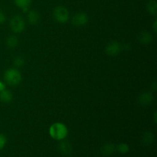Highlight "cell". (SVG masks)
Listing matches in <instances>:
<instances>
[{"label": "cell", "instance_id": "obj_1", "mask_svg": "<svg viewBox=\"0 0 157 157\" xmlns=\"http://www.w3.org/2000/svg\"><path fill=\"white\" fill-rule=\"evenodd\" d=\"M68 130L67 127L61 123H55L49 128L51 137L55 140H62L67 136Z\"/></svg>", "mask_w": 157, "mask_h": 157}, {"label": "cell", "instance_id": "obj_2", "mask_svg": "<svg viewBox=\"0 0 157 157\" xmlns=\"http://www.w3.org/2000/svg\"><path fill=\"white\" fill-rule=\"evenodd\" d=\"M21 75L16 68H9L4 74V80L11 86H16L21 81Z\"/></svg>", "mask_w": 157, "mask_h": 157}, {"label": "cell", "instance_id": "obj_3", "mask_svg": "<svg viewBox=\"0 0 157 157\" xmlns=\"http://www.w3.org/2000/svg\"><path fill=\"white\" fill-rule=\"evenodd\" d=\"M53 15L55 19L58 22L64 24L68 21L69 12L64 6H57L54 9Z\"/></svg>", "mask_w": 157, "mask_h": 157}, {"label": "cell", "instance_id": "obj_4", "mask_svg": "<svg viewBox=\"0 0 157 157\" xmlns=\"http://www.w3.org/2000/svg\"><path fill=\"white\" fill-rule=\"evenodd\" d=\"M9 25H10L11 29L14 32H15V33H21V32H22L24 31L25 27L24 19L19 15H14L11 18Z\"/></svg>", "mask_w": 157, "mask_h": 157}, {"label": "cell", "instance_id": "obj_5", "mask_svg": "<svg viewBox=\"0 0 157 157\" xmlns=\"http://www.w3.org/2000/svg\"><path fill=\"white\" fill-rule=\"evenodd\" d=\"M121 50V46L119 42L113 41L109 43L105 48V52L110 56H116L120 53Z\"/></svg>", "mask_w": 157, "mask_h": 157}, {"label": "cell", "instance_id": "obj_6", "mask_svg": "<svg viewBox=\"0 0 157 157\" xmlns=\"http://www.w3.org/2000/svg\"><path fill=\"white\" fill-rule=\"evenodd\" d=\"M88 15L84 12H79L75 15L72 18V23L75 26L85 25L88 21Z\"/></svg>", "mask_w": 157, "mask_h": 157}, {"label": "cell", "instance_id": "obj_7", "mask_svg": "<svg viewBox=\"0 0 157 157\" xmlns=\"http://www.w3.org/2000/svg\"><path fill=\"white\" fill-rule=\"evenodd\" d=\"M153 101V96L150 92H144V93L141 94L138 98V101L140 104L144 106L150 105V104H152Z\"/></svg>", "mask_w": 157, "mask_h": 157}, {"label": "cell", "instance_id": "obj_8", "mask_svg": "<svg viewBox=\"0 0 157 157\" xmlns=\"http://www.w3.org/2000/svg\"><path fill=\"white\" fill-rule=\"evenodd\" d=\"M58 149L60 152L64 155H69L72 151V147L67 141H61L58 144Z\"/></svg>", "mask_w": 157, "mask_h": 157}, {"label": "cell", "instance_id": "obj_9", "mask_svg": "<svg viewBox=\"0 0 157 157\" xmlns=\"http://www.w3.org/2000/svg\"><path fill=\"white\" fill-rule=\"evenodd\" d=\"M13 96L10 90L4 88L0 90V101L3 103H9L12 101Z\"/></svg>", "mask_w": 157, "mask_h": 157}, {"label": "cell", "instance_id": "obj_10", "mask_svg": "<svg viewBox=\"0 0 157 157\" xmlns=\"http://www.w3.org/2000/svg\"><path fill=\"white\" fill-rule=\"evenodd\" d=\"M138 40L142 44H149V43L153 41V36L148 32L144 31L138 36Z\"/></svg>", "mask_w": 157, "mask_h": 157}, {"label": "cell", "instance_id": "obj_11", "mask_svg": "<svg viewBox=\"0 0 157 157\" xmlns=\"http://www.w3.org/2000/svg\"><path fill=\"white\" fill-rule=\"evenodd\" d=\"M40 19V15L37 11L31 10L28 13V21L31 25H36Z\"/></svg>", "mask_w": 157, "mask_h": 157}, {"label": "cell", "instance_id": "obj_12", "mask_svg": "<svg viewBox=\"0 0 157 157\" xmlns=\"http://www.w3.org/2000/svg\"><path fill=\"white\" fill-rule=\"evenodd\" d=\"M116 150V146L113 144H107L101 148V153L104 156H110Z\"/></svg>", "mask_w": 157, "mask_h": 157}, {"label": "cell", "instance_id": "obj_13", "mask_svg": "<svg viewBox=\"0 0 157 157\" xmlns=\"http://www.w3.org/2000/svg\"><path fill=\"white\" fill-rule=\"evenodd\" d=\"M154 140V135L152 132L148 131L144 133V136L142 137V143L146 146H149L153 144Z\"/></svg>", "mask_w": 157, "mask_h": 157}, {"label": "cell", "instance_id": "obj_14", "mask_svg": "<svg viewBox=\"0 0 157 157\" xmlns=\"http://www.w3.org/2000/svg\"><path fill=\"white\" fill-rule=\"evenodd\" d=\"M32 0H15V3L18 8L23 9L24 12H26L31 5Z\"/></svg>", "mask_w": 157, "mask_h": 157}, {"label": "cell", "instance_id": "obj_15", "mask_svg": "<svg viewBox=\"0 0 157 157\" xmlns=\"http://www.w3.org/2000/svg\"><path fill=\"white\" fill-rule=\"evenodd\" d=\"M18 38L15 35H10L9 38H7L6 40V44L9 48H14L16 47L18 45Z\"/></svg>", "mask_w": 157, "mask_h": 157}, {"label": "cell", "instance_id": "obj_16", "mask_svg": "<svg viewBox=\"0 0 157 157\" xmlns=\"http://www.w3.org/2000/svg\"><path fill=\"white\" fill-rule=\"evenodd\" d=\"M147 10L152 15H156L157 13V5L155 0H150L147 4Z\"/></svg>", "mask_w": 157, "mask_h": 157}, {"label": "cell", "instance_id": "obj_17", "mask_svg": "<svg viewBox=\"0 0 157 157\" xmlns=\"http://www.w3.org/2000/svg\"><path fill=\"white\" fill-rule=\"evenodd\" d=\"M116 150L119 152L120 153L125 154V153H127L129 152L130 147L127 144H120L117 146H116Z\"/></svg>", "mask_w": 157, "mask_h": 157}, {"label": "cell", "instance_id": "obj_18", "mask_svg": "<svg viewBox=\"0 0 157 157\" xmlns=\"http://www.w3.org/2000/svg\"><path fill=\"white\" fill-rule=\"evenodd\" d=\"M14 65L17 67H22L25 64V59L23 57L21 56H18L14 59Z\"/></svg>", "mask_w": 157, "mask_h": 157}, {"label": "cell", "instance_id": "obj_19", "mask_svg": "<svg viewBox=\"0 0 157 157\" xmlns=\"http://www.w3.org/2000/svg\"><path fill=\"white\" fill-rule=\"evenodd\" d=\"M6 142H7V139H6V136L4 134H2L0 133V150H2L3 148L6 146Z\"/></svg>", "mask_w": 157, "mask_h": 157}, {"label": "cell", "instance_id": "obj_20", "mask_svg": "<svg viewBox=\"0 0 157 157\" xmlns=\"http://www.w3.org/2000/svg\"><path fill=\"white\" fill-rule=\"evenodd\" d=\"M6 15H5L2 11H0V25L3 24V23L6 21Z\"/></svg>", "mask_w": 157, "mask_h": 157}, {"label": "cell", "instance_id": "obj_21", "mask_svg": "<svg viewBox=\"0 0 157 157\" xmlns=\"http://www.w3.org/2000/svg\"><path fill=\"white\" fill-rule=\"evenodd\" d=\"M156 25H157V21H155V22H154V26H153V28H154V31H155V32H156Z\"/></svg>", "mask_w": 157, "mask_h": 157}]
</instances>
